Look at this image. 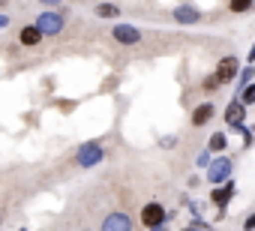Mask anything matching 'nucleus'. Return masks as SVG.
Segmentation results:
<instances>
[{"label":"nucleus","instance_id":"17","mask_svg":"<svg viewBox=\"0 0 255 231\" xmlns=\"http://www.w3.org/2000/svg\"><path fill=\"white\" fill-rule=\"evenodd\" d=\"M237 99H240V102H243V105H255V81H252V84H249V87H243V90H240V96H237Z\"/></svg>","mask_w":255,"mask_h":231},{"label":"nucleus","instance_id":"20","mask_svg":"<svg viewBox=\"0 0 255 231\" xmlns=\"http://www.w3.org/2000/svg\"><path fill=\"white\" fill-rule=\"evenodd\" d=\"M243 231H255V213L243 216Z\"/></svg>","mask_w":255,"mask_h":231},{"label":"nucleus","instance_id":"5","mask_svg":"<svg viewBox=\"0 0 255 231\" xmlns=\"http://www.w3.org/2000/svg\"><path fill=\"white\" fill-rule=\"evenodd\" d=\"M243 120H246V105H243L240 99H231V102L225 105V123H228V132H246Z\"/></svg>","mask_w":255,"mask_h":231},{"label":"nucleus","instance_id":"18","mask_svg":"<svg viewBox=\"0 0 255 231\" xmlns=\"http://www.w3.org/2000/svg\"><path fill=\"white\" fill-rule=\"evenodd\" d=\"M252 78H255V69L249 66V69H240V78H237V87L243 90V87H249L252 84Z\"/></svg>","mask_w":255,"mask_h":231},{"label":"nucleus","instance_id":"12","mask_svg":"<svg viewBox=\"0 0 255 231\" xmlns=\"http://www.w3.org/2000/svg\"><path fill=\"white\" fill-rule=\"evenodd\" d=\"M42 33H39V27L36 24H24L21 30H18V45H24V48H36V45H42Z\"/></svg>","mask_w":255,"mask_h":231},{"label":"nucleus","instance_id":"13","mask_svg":"<svg viewBox=\"0 0 255 231\" xmlns=\"http://www.w3.org/2000/svg\"><path fill=\"white\" fill-rule=\"evenodd\" d=\"M93 12H96V18H120L123 6L120 3H96Z\"/></svg>","mask_w":255,"mask_h":231},{"label":"nucleus","instance_id":"16","mask_svg":"<svg viewBox=\"0 0 255 231\" xmlns=\"http://www.w3.org/2000/svg\"><path fill=\"white\" fill-rule=\"evenodd\" d=\"M210 162H213V153H210V150L204 147V150H201V153L195 156V168H201V171H207V168H210Z\"/></svg>","mask_w":255,"mask_h":231},{"label":"nucleus","instance_id":"1","mask_svg":"<svg viewBox=\"0 0 255 231\" xmlns=\"http://www.w3.org/2000/svg\"><path fill=\"white\" fill-rule=\"evenodd\" d=\"M171 219V213L159 204V201H147L144 207H141V213H138V222L147 228V231H153V228H162L165 222Z\"/></svg>","mask_w":255,"mask_h":231},{"label":"nucleus","instance_id":"19","mask_svg":"<svg viewBox=\"0 0 255 231\" xmlns=\"http://www.w3.org/2000/svg\"><path fill=\"white\" fill-rule=\"evenodd\" d=\"M216 87H222V84L216 81V75H204V81H201V90H204V93H213Z\"/></svg>","mask_w":255,"mask_h":231},{"label":"nucleus","instance_id":"6","mask_svg":"<svg viewBox=\"0 0 255 231\" xmlns=\"http://www.w3.org/2000/svg\"><path fill=\"white\" fill-rule=\"evenodd\" d=\"M213 75H216V81H219V84H231V81H237V78H240V60H237L234 54L222 57V60L216 63Z\"/></svg>","mask_w":255,"mask_h":231},{"label":"nucleus","instance_id":"10","mask_svg":"<svg viewBox=\"0 0 255 231\" xmlns=\"http://www.w3.org/2000/svg\"><path fill=\"white\" fill-rule=\"evenodd\" d=\"M111 39L117 45H138L141 42V30L132 27V24H114L111 27Z\"/></svg>","mask_w":255,"mask_h":231},{"label":"nucleus","instance_id":"23","mask_svg":"<svg viewBox=\"0 0 255 231\" xmlns=\"http://www.w3.org/2000/svg\"><path fill=\"white\" fill-rule=\"evenodd\" d=\"M246 60H249V66H252V63H255V45H252V48H249V57H246Z\"/></svg>","mask_w":255,"mask_h":231},{"label":"nucleus","instance_id":"4","mask_svg":"<svg viewBox=\"0 0 255 231\" xmlns=\"http://www.w3.org/2000/svg\"><path fill=\"white\" fill-rule=\"evenodd\" d=\"M231 171H234V162H231L228 156H216L204 174H207V183L222 186V183H228V180H231Z\"/></svg>","mask_w":255,"mask_h":231},{"label":"nucleus","instance_id":"3","mask_svg":"<svg viewBox=\"0 0 255 231\" xmlns=\"http://www.w3.org/2000/svg\"><path fill=\"white\" fill-rule=\"evenodd\" d=\"M33 24L39 27L42 36H57V33H63V27H66V15H63L60 9H57V12H39Z\"/></svg>","mask_w":255,"mask_h":231},{"label":"nucleus","instance_id":"7","mask_svg":"<svg viewBox=\"0 0 255 231\" xmlns=\"http://www.w3.org/2000/svg\"><path fill=\"white\" fill-rule=\"evenodd\" d=\"M132 228H135V225H132V216L123 213V210H111V213H105L102 222H99V231H132Z\"/></svg>","mask_w":255,"mask_h":231},{"label":"nucleus","instance_id":"14","mask_svg":"<svg viewBox=\"0 0 255 231\" xmlns=\"http://www.w3.org/2000/svg\"><path fill=\"white\" fill-rule=\"evenodd\" d=\"M225 147H228V132H213V135H210V141H207V150H210V153L225 156Z\"/></svg>","mask_w":255,"mask_h":231},{"label":"nucleus","instance_id":"15","mask_svg":"<svg viewBox=\"0 0 255 231\" xmlns=\"http://www.w3.org/2000/svg\"><path fill=\"white\" fill-rule=\"evenodd\" d=\"M255 9V0H231L228 3V12L234 15H243V12H252Z\"/></svg>","mask_w":255,"mask_h":231},{"label":"nucleus","instance_id":"11","mask_svg":"<svg viewBox=\"0 0 255 231\" xmlns=\"http://www.w3.org/2000/svg\"><path fill=\"white\" fill-rule=\"evenodd\" d=\"M213 114H216L213 102H201V105H195V108H192V114H189V123H192L195 129H201V126H207V123L213 120Z\"/></svg>","mask_w":255,"mask_h":231},{"label":"nucleus","instance_id":"9","mask_svg":"<svg viewBox=\"0 0 255 231\" xmlns=\"http://www.w3.org/2000/svg\"><path fill=\"white\" fill-rule=\"evenodd\" d=\"M234 195H237V186H234V180H228V183H222V186L210 189V204H213V207H216L219 213H225Z\"/></svg>","mask_w":255,"mask_h":231},{"label":"nucleus","instance_id":"25","mask_svg":"<svg viewBox=\"0 0 255 231\" xmlns=\"http://www.w3.org/2000/svg\"><path fill=\"white\" fill-rule=\"evenodd\" d=\"M153 231H165V225H162V228H153Z\"/></svg>","mask_w":255,"mask_h":231},{"label":"nucleus","instance_id":"26","mask_svg":"<svg viewBox=\"0 0 255 231\" xmlns=\"http://www.w3.org/2000/svg\"><path fill=\"white\" fill-rule=\"evenodd\" d=\"M0 219H3V210H0Z\"/></svg>","mask_w":255,"mask_h":231},{"label":"nucleus","instance_id":"21","mask_svg":"<svg viewBox=\"0 0 255 231\" xmlns=\"http://www.w3.org/2000/svg\"><path fill=\"white\" fill-rule=\"evenodd\" d=\"M252 141H255V135L246 129V132H243V147H252Z\"/></svg>","mask_w":255,"mask_h":231},{"label":"nucleus","instance_id":"24","mask_svg":"<svg viewBox=\"0 0 255 231\" xmlns=\"http://www.w3.org/2000/svg\"><path fill=\"white\" fill-rule=\"evenodd\" d=\"M180 231H198V228H192V225H186V228H180Z\"/></svg>","mask_w":255,"mask_h":231},{"label":"nucleus","instance_id":"2","mask_svg":"<svg viewBox=\"0 0 255 231\" xmlns=\"http://www.w3.org/2000/svg\"><path fill=\"white\" fill-rule=\"evenodd\" d=\"M102 159H105V147L99 141H84L75 150V165H81V168H96V165H102Z\"/></svg>","mask_w":255,"mask_h":231},{"label":"nucleus","instance_id":"8","mask_svg":"<svg viewBox=\"0 0 255 231\" xmlns=\"http://www.w3.org/2000/svg\"><path fill=\"white\" fill-rule=\"evenodd\" d=\"M171 18H174L177 24H183V27H195V24H201V21H204L201 9H198V6H192V3H180V6H174Z\"/></svg>","mask_w":255,"mask_h":231},{"label":"nucleus","instance_id":"27","mask_svg":"<svg viewBox=\"0 0 255 231\" xmlns=\"http://www.w3.org/2000/svg\"><path fill=\"white\" fill-rule=\"evenodd\" d=\"M21 231H27V228H21Z\"/></svg>","mask_w":255,"mask_h":231},{"label":"nucleus","instance_id":"22","mask_svg":"<svg viewBox=\"0 0 255 231\" xmlns=\"http://www.w3.org/2000/svg\"><path fill=\"white\" fill-rule=\"evenodd\" d=\"M9 21H12V18H9L6 12H0V30H6V27H9Z\"/></svg>","mask_w":255,"mask_h":231}]
</instances>
